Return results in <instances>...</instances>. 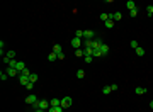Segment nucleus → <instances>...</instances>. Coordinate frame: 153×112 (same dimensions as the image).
Wrapping results in <instances>:
<instances>
[{"label":"nucleus","mask_w":153,"mask_h":112,"mask_svg":"<svg viewBox=\"0 0 153 112\" xmlns=\"http://www.w3.org/2000/svg\"><path fill=\"white\" fill-rule=\"evenodd\" d=\"M32 109H34V110H46V112H48V109H49V102H48V100H38L32 105Z\"/></svg>","instance_id":"obj_1"},{"label":"nucleus","mask_w":153,"mask_h":112,"mask_svg":"<svg viewBox=\"0 0 153 112\" xmlns=\"http://www.w3.org/2000/svg\"><path fill=\"white\" fill-rule=\"evenodd\" d=\"M72 104H73V100H72V97H63L61 99V107L63 109H68V107H72Z\"/></svg>","instance_id":"obj_2"},{"label":"nucleus","mask_w":153,"mask_h":112,"mask_svg":"<svg viewBox=\"0 0 153 112\" xmlns=\"http://www.w3.org/2000/svg\"><path fill=\"white\" fill-rule=\"evenodd\" d=\"M36 102H38V97L34 95V94H29V95L26 97V104H27V105H34Z\"/></svg>","instance_id":"obj_3"},{"label":"nucleus","mask_w":153,"mask_h":112,"mask_svg":"<svg viewBox=\"0 0 153 112\" xmlns=\"http://www.w3.org/2000/svg\"><path fill=\"white\" fill-rule=\"evenodd\" d=\"M19 83L24 85V87H27V85L31 83V80H29V77H26V75H21V73H19Z\"/></svg>","instance_id":"obj_4"},{"label":"nucleus","mask_w":153,"mask_h":112,"mask_svg":"<svg viewBox=\"0 0 153 112\" xmlns=\"http://www.w3.org/2000/svg\"><path fill=\"white\" fill-rule=\"evenodd\" d=\"M82 44H83V43H82L80 38H73V39H72V48H73V49H80Z\"/></svg>","instance_id":"obj_5"},{"label":"nucleus","mask_w":153,"mask_h":112,"mask_svg":"<svg viewBox=\"0 0 153 112\" xmlns=\"http://www.w3.org/2000/svg\"><path fill=\"white\" fill-rule=\"evenodd\" d=\"M83 39H95V31H83Z\"/></svg>","instance_id":"obj_6"},{"label":"nucleus","mask_w":153,"mask_h":112,"mask_svg":"<svg viewBox=\"0 0 153 112\" xmlns=\"http://www.w3.org/2000/svg\"><path fill=\"white\" fill-rule=\"evenodd\" d=\"M102 44H104V43H102V41L99 39V38H95V39L92 41V49H99V48H100Z\"/></svg>","instance_id":"obj_7"},{"label":"nucleus","mask_w":153,"mask_h":112,"mask_svg":"<svg viewBox=\"0 0 153 112\" xmlns=\"http://www.w3.org/2000/svg\"><path fill=\"white\" fill-rule=\"evenodd\" d=\"M49 107H61V99H51Z\"/></svg>","instance_id":"obj_8"},{"label":"nucleus","mask_w":153,"mask_h":112,"mask_svg":"<svg viewBox=\"0 0 153 112\" xmlns=\"http://www.w3.org/2000/svg\"><path fill=\"white\" fill-rule=\"evenodd\" d=\"M146 92H148L146 87H136V88H134V94H136V95H145Z\"/></svg>","instance_id":"obj_9"},{"label":"nucleus","mask_w":153,"mask_h":112,"mask_svg":"<svg viewBox=\"0 0 153 112\" xmlns=\"http://www.w3.org/2000/svg\"><path fill=\"white\" fill-rule=\"evenodd\" d=\"M109 17L116 22V21H121V19H123V14H121V12H114V14H109Z\"/></svg>","instance_id":"obj_10"},{"label":"nucleus","mask_w":153,"mask_h":112,"mask_svg":"<svg viewBox=\"0 0 153 112\" xmlns=\"http://www.w3.org/2000/svg\"><path fill=\"white\" fill-rule=\"evenodd\" d=\"M5 71H7V75H9V77H15L17 73H19V71L15 70V68H12V66H7V70H5Z\"/></svg>","instance_id":"obj_11"},{"label":"nucleus","mask_w":153,"mask_h":112,"mask_svg":"<svg viewBox=\"0 0 153 112\" xmlns=\"http://www.w3.org/2000/svg\"><path fill=\"white\" fill-rule=\"evenodd\" d=\"M15 70H17L19 73L22 71V70H26V63H24V61H17V66H15Z\"/></svg>","instance_id":"obj_12"},{"label":"nucleus","mask_w":153,"mask_h":112,"mask_svg":"<svg viewBox=\"0 0 153 112\" xmlns=\"http://www.w3.org/2000/svg\"><path fill=\"white\" fill-rule=\"evenodd\" d=\"M53 53H56V54H61V53H63L61 44H55V46H53Z\"/></svg>","instance_id":"obj_13"},{"label":"nucleus","mask_w":153,"mask_h":112,"mask_svg":"<svg viewBox=\"0 0 153 112\" xmlns=\"http://www.w3.org/2000/svg\"><path fill=\"white\" fill-rule=\"evenodd\" d=\"M100 53H102V56L109 54V46H107V44H102V46H100Z\"/></svg>","instance_id":"obj_14"},{"label":"nucleus","mask_w":153,"mask_h":112,"mask_svg":"<svg viewBox=\"0 0 153 112\" xmlns=\"http://www.w3.org/2000/svg\"><path fill=\"white\" fill-rule=\"evenodd\" d=\"M5 58H7V60H15V51H7Z\"/></svg>","instance_id":"obj_15"},{"label":"nucleus","mask_w":153,"mask_h":112,"mask_svg":"<svg viewBox=\"0 0 153 112\" xmlns=\"http://www.w3.org/2000/svg\"><path fill=\"white\" fill-rule=\"evenodd\" d=\"M58 60V54L56 53H53V51H51L49 54H48V61H56Z\"/></svg>","instance_id":"obj_16"},{"label":"nucleus","mask_w":153,"mask_h":112,"mask_svg":"<svg viewBox=\"0 0 153 112\" xmlns=\"http://www.w3.org/2000/svg\"><path fill=\"white\" fill-rule=\"evenodd\" d=\"M126 7H128L129 10H133V9H136V2H133V0H128V2H126Z\"/></svg>","instance_id":"obj_17"},{"label":"nucleus","mask_w":153,"mask_h":112,"mask_svg":"<svg viewBox=\"0 0 153 112\" xmlns=\"http://www.w3.org/2000/svg\"><path fill=\"white\" fill-rule=\"evenodd\" d=\"M92 56H94V58H102L100 48H99V49H92Z\"/></svg>","instance_id":"obj_18"},{"label":"nucleus","mask_w":153,"mask_h":112,"mask_svg":"<svg viewBox=\"0 0 153 112\" xmlns=\"http://www.w3.org/2000/svg\"><path fill=\"white\" fill-rule=\"evenodd\" d=\"M29 80H31L32 83H36V82L39 80V75H38V73H31V77H29Z\"/></svg>","instance_id":"obj_19"},{"label":"nucleus","mask_w":153,"mask_h":112,"mask_svg":"<svg viewBox=\"0 0 153 112\" xmlns=\"http://www.w3.org/2000/svg\"><path fill=\"white\" fill-rule=\"evenodd\" d=\"M99 19H100L102 22H107L111 17H109V14H100V15H99Z\"/></svg>","instance_id":"obj_20"},{"label":"nucleus","mask_w":153,"mask_h":112,"mask_svg":"<svg viewBox=\"0 0 153 112\" xmlns=\"http://www.w3.org/2000/svg\"><path fill=\"white\" fill-rule=\"evenodd\" d=\"M48 112H63V107H49Z\"/></svg>","instance_id":"obj_21"},{"label":"nucleus","mask_w":153,"mask_h":112,"mask_svg":"<svg viewBox=\"0 0 153 112\" xmlns=\"http://www.w3.org/2000/svg\"><path fill=\"white\" fill-rule=\"evenodd\" d=\"M111 92H112V90H111V85H107V87L102 88V94H104V95H107V94H111Z\"/></svg>","instance_id":"obj_22"},{"label":"nucleus","mask_w":153,"mask_h":112,"mask_svg":"<svg viewBox=\"0 0 153 112\" xmlns=\"http://www.w3.org/2000/svg\"><path fill=\"white\" fill-rule=\"evenodd\" d=\"M104 24H106V27H107V29H112L114 27V21H112V19H109L107 22H104Z\"/></svg>","instance_id":"obj_23"},{"label":"nucleus","mask_w":153,"mask_h":112,"mask_svg":"<svg viewBox=\"0 0 153 112\" xmlns=\"http://www.w3.org/2000/svg\"><path fill=\"white\" fill-rule=\"evenodd\" d=\"M129 44H131V48H133V49H138V48H140V44H138V41H136V39H133Z\"/></svg>","instance_id":"obj_24"},{"label":"nucleus","mask_w":153,"mask_h":112,"mask_svg":"<svg viewBox=\"0 0 153 112\" xmlns=\"http://www.w3.org/2000/svg\"><path fill=\"white\" fill-rule=\"evenodd\" d=\"M83 77H85V71H83V70H77V78L82 80Z\"/></svg>","instance_id":"obj_25"},{"label":"nucleus","mask_w":153,"mask_h":112,"mask_svg":"<svg viewBox=\"0 0 153 112\" xmlns=\"http://www.w3.org/2000/svg\"><path fill=\"white\" fill-rule=\"evenodd\" d=\"M134 51H136V54H138V56H145V49H143L141 46H140L138 49H134Z\"/></svg>","instance_id":"obj_26"},{"label":"nucleus","mask_w":153,"mask_h":112,"mask_svg":"<svg viewBox=\"0 0 153 112\" xmlns=\"http://www.w3.org/2000/svg\"><path fill=\"white\" fill-rule=\"evenodd\" d=\"M138 12H140V9L136 7V9H133V10H129V15L131 17H136V15H138Z\"/></svg>","instance_id":"obj_27"},{"label":"nucleus","mask_w":153,"mask_h":112,"mask_svg":"<svg viewBox=\"0 0 153 112\" xmlns=\"http://www.w3.org/2000/svg\"><path fill=\"white\" fill-rule=\"evenodd\" d=\"M146 14H148V17L153 15V5H148V7H146Z\"/></svg>","instance_id":"obj_28"},{"label":"nucleus","mask_w":153,"mask_h":112,"mask_svg":"<svg viewBox=\"0 0 153 112\" xmlns=\"http://www.w3.org/2000/svg\"><path fill=\"white\" fill-rule=\"evenodd\" d=\"M31 70H29V68H26V70H22V71H21V75H26V77H31Z\"/></svg>","instance_id":"obj_29"},{"label":"nucleus","mask_w":153,"mask_h":112,"mask_svg":"<svg viewBox=\"0 0 153 112\" xmlns=\"http://www.w3.org/2000/svg\"><path fill=\"white\" fill-rule=\"evenodd\" d=\"M92 60H94L92 54H85V63H92Z\"/></svg>","instance_id":"obj_30"},{"label":"nucleus","mask_w":153,"mask_h":112,"mask_svg":"<svg viewBox=\"0 0 153 112\" xmlns=\"http://www.w3.org/2000/svg\"><path fill=\"white\" fill-rule=\"evenodd\" d=\"M75 38H80L82 39L83 38V31H75Z\"/></svg>","instance_id":"obj_31"},{"label":"nucleus","mask_w":153,"mask_h":112,"mask_svg":"<svg viewBox=\"0 0 153 112\" xmlns=\"http://www.w3.org/2000/svg\"><path fill=\"white\" fill-rule=\"evenodd\" d=\"M75 54L77 56H85V51L83 49H75Z\"/></svg>","instance_id":"obj_32"},{"label":"nucleus","mask_w":153,"mask_h":112,"mask_svg":"<svg viewBox=\"0 0 153 112\" xmlns=\"http://www.w3.org/2000/svg\"><path fill=\"white\" fill-rule=\"evenodd\" d=\"M0 78H2V80H7V78H9L7 71H0Z\"/></svg>","instance_id":"obj_33"},{"label":"nucleus","mask_w":153,"mask_h":112,"mask_svg":"<svg viewBox=\"0 0 153 112\" xmlns=\"http://www.w3.org/2000/svg\"><path fill=\"white\" fill-rule=\"evenodd\" d=\"M26 88H27V90H29V92H31V90H32V88H34V83H32V82H31V83H29V85H27V87H26Z\"/></svg>","instance_id":"obj_34"},{"label":"nucleus","mask_w":153,"mask_h":112,"mask_svg":"<svg viewBox=\"0 0 153 112\" xmlns=\"http://www.w3.org/2000/svg\"><path fill=\"white\" fill-rule=\"evenodd\" d=\"M117 88H119L117 85H111V90H112V92H116V90H117Z\"/></svg>","instance_id":"obj_35"},{"label":"nucleus","mask_w":153,"mask_h":112,"mask_svg":"<svg viewBox=\"0 0 153 112\" xmlns=\"http://www.w3.org/2000/svg\"><path fill=\"white\" fill-rule=\"evenodd\" d=\"M150 107H151V109H153V100H151V102H150Z\"/></svg>","instance_id":"obj_36"},{"label":"nucleus","mask_w":153,"mask_h":112,"mask_svg":"<svg viewBox=\"0 0 153 112\" xmlns=\"http://www.w3.org/2000/svg\"><path fill=\"white\" fill-rule=\"evenodd\" d=\"M34 112H46V110H34Z\"/></svg>","instance_id":"obj_37"}]
</instances>
